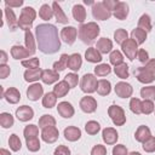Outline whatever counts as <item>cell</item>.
<instances>
[{"mask_svg":"<svg viewBox=\"0 0 155 155\" xmlns=\"http://www.w3.org/2000/svg\"><path fill=\"white\" fill-rule=\"evenodd\" d=\"M35 39L38 48L46 54L56 53L61 48V40L58 38V29L53 24L42 23L35 28Z\"/></svg>","mask_w":155,"mask_h":155,"instance_id":"6da1fadb","label":"cell"},{"mask_svg":"<svg viewBox=\"0 0 155 155\" xmlns=\"http://www.w3.org/2000/svg\"><path fill=\"white\" fill-rule=\"evenodd\" d=\"M99 25L94 22H88L86 24H81L79 28V38L80 40L86 44V45H91L94 39L99 35Z\"/></svg>","mask_w":155,"mask_h":155,"instance_id":"7a4b0ae2","label":"cell"},{"mask_svg":"<svg viewBox=\"0 0 155 155\" xmlns=\"http://www.w3.org/2000/svg\"><path fill=\"white\" fill-rule=\"evenodd\" d=\"M35 17H36V12H35V10L33 7H29V6L24 7L21 11L19 18H18V27L21 29H23L24 31L30 30Z\"/></svg>","mask_w":155,"mask_h":155,"instance_id":"3957f363","label":"cell"},{"mask_svg":"<svg viewBox=\"0 0 155 155\" xmlns=\"http://www.w3.org/2000/svg\"><path fill=\"white\" fill-rule=\"evenodd\" d=\"M108 114H109L111 121L114 122V125H116V126H122L126 122L125 111L119 105H115V104L114 105H110L109 109H108Z\"/></svg>","mask_w":155,"mask_h":155,"instance_id":"277c9868","label":"cell"},{"mask_svg":"<svg viewBox=\"0 0 155 155\" xmlns=\"http://www.w3.org/2000/svg\"><path fill=\"white\" fill-rule=\"evenodd\" d=\"M97 85L98 81L93 74H85L80 82V87L85 93H93L97 91Z\"/></svg>","mask_w":155,"mask_h":155,"instance_id":"5b68a950","label":"cell"},{"mask_svg":"<svg viewBox=\"0 0 155 155\" xmlns=\"http://www.w3.org/2000/svg\"><path fill=\"white\" fill-rule=\"evenodd\" d=\"M92 15L96 19H99V21H105V19H109L111 17V11H109L103 1L101 2H94L92 5Z\"/></svg>","mask_w":155,"mask_h":155,"instance_id":"8992f818","label":"cell"},{"mask_svg":"<svg viewBox=\"0 0 155 155\" xmlns=\"http://www.w3.org/2000/svg\"><path fill=\"white\" fill-rule=\"evenodd\" d=\"M121 48L124 51V53L126 54V57L130 61H133L138 53V45L136 44V41H133L132 39H127L122 45Z\"/></svg>","mask_w":155,"mask_h":155,"instance_id":"52a82bcc","label":"cell"},{"mask_svg":"<svg viewBox=\"0 0 155 155\" xmlns=\"http://www.w3.org/2000/svg\"><path fill=\"white\" fill-rule=\"evenodd\" d=\"M134 75L137 78V80L142 84H150L155 80V74L149 71L148 69H145L144 67H140V68H137L134 70Z\"/></svg>","mask_w":155,"mask_h":155,"instance_id":"ba28073f","label":"cell"},{"mask_svg":"<svg viewBox=\"0 0 155 155\" xmlns=\"http://www.w3.org/2000/svg\"><path fill=\"white\" fill-rule=\"evenodd\" d=\"M78 33H79V31L76 30V28H74V27H71V25L65 27V28H63V29L61 30V39H62L65 44L71 45V44H74V41L76 40Z\"/></svg>","mask_w":155,"mask_h":155,"instance_id":"9c48e42d","label":"cell"},{"mask_svg":"<svg viewBox=\"0 0 155 155\" xmlns=\"http://www.w3.org/2000/svg\"><path fill=\"white\" fill-rule=\"evenodd\" d=\"M132 92H133V88L127 82L120 81L115 85V93L120 98H128V97L132 96Z\"/></svg>","mask_w":155,"mask_h":155,"instance_id":"30bf717a","label":"cell"},{"mask_svg":"<svg viewBox=\"0 0 155 155\" xmlns=\"http://www.w3.org/2000/svg\"><path fill=\"white\" fill-rule=\"evenodd\" d=\"M80 108H81L82 111H85L87 114L94 113L96 109H97V101L93 97H90V96L82 97L81 101H80Z\"/></svg>","mask_w":155,"mask_h":155,"instance_id":"8fae6325","label":"cell"},{"mask_svg":"<svg viewBox=\"0 0 155 155\" xmlns=\"http://www.w3.org/2000/svg\"><path fill=\"white\" fill-rule=\"evenodd\" d=\"M58 136H59V132L56 128V126L44 128L42 132H41V138L46 143H54L58 139Z\"/></svg>","mask_w":155,"mask_h":155,"instance_id":"7c38bea8","label":"cell"},{"mask_svg":"<svg viewBox=\"0 0 155 155\" xmlns=\"http://www.w3.org/2000/svg\"><path fill=\"white\" fill-rule=\"evenodd\" d=\"M44 93V87L40 84H33L27 90V97L30 101H38Z\"/></svg>","mask_w":155,"mask_h":155,"instance_id":"4fadbf2b","label":"cell"},{"mask_svg":"<svg viewBox=\"0 0 155 155\" xmlns=\"http://www.w3.org/2000/svg\"><path fill=\"white\" fill-rule=\"evenodd\" d=\"M16 116L19 121H29L34 116V110L28 105H22L16 110Z\"/></svg>","mask_w":155,"mask_h":155,"instance_id":"5bb4252c","label":"cell"},{"mask_svg":"<svg viewBox=\"0 0 155 155\" xmlns=\"http://www.w3.org/2000/svg\"><path fill=\"white\" fill-rule=\"evenodd\" d=\"M102 137H103V140H104L107 144L111 145V144H115V143H116V140H117V138H119V134H117V132H116L115 128H113V127H107V128L103 130Z\"/></svg>","mask_w":155,"mask_h":155,"instance_id":"9a60e30c","label":"cell"},{"mask_svg":"<svg viewBox=\"0 0 155 155\" xmlns=\"http://www.w3.org/2000/svg\"><path fill=\"white\" fill-rule=\"evenodd\" d=\"M57 111L62 117H65V119L71 117L74 115V113H75L73 105L69 102H61L58 104V107H57Z\"/></svg>","mask_w":155,"mask_h":155,"instance_id":"2e32d148","label":"cell"},{"mask_svg":"<svg viewBox=\"0 0 155 155\" xmlns=\"http://www.w3.org/2000/svg\"><path fill=\"white\" fill-rule=\"evenodd\" d=\"M11 56L15 59H22V58H27L31 56V53L27 47H23L21 45H15L11 47Z\"/></svg>","mask_w":155,"mask_h":155,"instance_id":"e0dca14e","label":"cell"},{"mask_svg":"<svg viewBox=\"0 0 155 155\" xmlns=\"http://www.w3.org/2000/svg\"><path fill=\"white\" fill-rule=\"evenodd\" d=\"M113 12H114V17L116 19H120V21L126 19V17L128 15V5L124 1H119V4L116 5V7L114 8Z\"/></svg>","mask_w":155,"mask_h":155,"instance_id":"ac0fdd59","label":"cell"},{"mask_svg":"<svg viewBox=\"0 0 155 155\" xmlns=\"http://www.w3.org/2000/svg\"><path fill=\"white\" fill-rule=\"evenodd\" d=\"M151 137V132H150V128L148 126H139L134 133V138L137 142H140V143H144L147 139H149Z\"/></svg>","mask_w":155,"mask_h":155,"instance_id":"d6986e66","label":"cell"},{"mask_svg":"<svg viewBox=\"0 0 155 155\" xmlns=\"http://www.w3.org/2000/svg\"><path fill=\"white\" fill-rule=\"evenodd\" d=\"M52 10H53V15H54V17H56V21H57L58 23L67 24V23L69 22L68 17L65 16V13L63 12L62 7L59 6V4H58L57 1H53V4H52Z\"/></svg>","mask_w":155,"mask_h":155,"instance_id":"ffe728a7","label":"cell"},{"mask_svg":"<svg viewBox=\"0 0 155 155\" xmlns=\"http://www.w3.org/2000/svg\"><path fill=\"white\" fill-rule=\"evenodd\" d=\"M5 17H6V21H7L10 30H16L17 27H18V19L16 18V15H15L13 10L11 7H8V6L5 7Z\"/></svg>","mask_w":155,"mask_h":155,"instance_id":"44dd1931","label":"cell"},{"mask_svg":"<svg viewBox=\"0 0 155 155\" xmlns=\"http://www.w3.org/2000/svg\"><path fill=\"white\" fill-rule=\"evenodd\" d=\"M4 98H5L8 103H11V104H16V103H18L19 99H21V93H19V91H18L17 88L10 87V88H7V90L5 91Z\"/></svg>","mask_w":155,"mask_h":155,"instance_id":"7402d4cb","label":"cell"},{"mask_svg":"<svg viewBox=\"0 0 155 155\" xmlns=\"http://www.w3.org/2000/svg\"><path fill=\"white\" fill-rule=\"evenodd\" d=\"M64 137L69 142H75L78 139H80L81 131H80V128H78L75 126H69V127H67L64 130Z\"/></svg>","mask_w":155,"mask_h":155,"instance_id":"603a6c76","label":"cell"},{"mask_svg":"<svg viewBox=\"0 0 155 155\" xmlns=\"http://www.w3.org/2000/svg\"><path fill=\"white\" fill-rule=\"evenodd\" d=\"M85 58H86V61L90 62V63H99V62L103 59L101 52H99L98 50L93 48V47H90V48L86 50V52H85Z\"/></svg>","mask_w":155,"mask_h":155,"instance_id":"cb8c5ba5","label":"cell"},{"mask_svg":"<svg viewBox=\"0 0 155 155\" xmlns=\"http://www.w3.org/2000/svg\"><path fill=\"white\" fill-rule=\"evenodd\" d=\"M58 73L54 71V70H50V69H46V70H42V75H41V80L44 84H47V85H51L56 81H58Z\"/></svg>","mask_w":155,"mask_h":155,"instance_id":"d4e9b609","label":"cell"},{"mask_svg":"<svg viewBox=\"0 0 155 155\" xmlns=\"http://www.w3.org/2000/svg\"><path fill=\"white\" fill-rule=\"evenodd\" d=\"M69 90H70V86L68 85V82H67L65 80H62V81H59L57 85H54V87H53V93H54L58 98H61V97H64V96L69 92Z\"/></svg>","mask_w":155,"mask_h":155,"instance_id":"484cf974","label":"cell"},{"mask_svg":"<svg viewBox=\"0 0 155 155\" xmlns=\"http://www.w3.org/2000/svg\"><path fill=\"white\" fill-rule=\"evenodd\" d=\"M81 64H82V59H81V56L79 53H73L69 56V59H68V68L69 69L78 71L81 68Z\"/></svg>","mask_w":155,"mask_h":155,"instance_id":"4316f807","label":"cell"},{"mask_svg":"<svg viewBox=\"0 0 155 155\" xmlns=\"http://www.w3.org/2000/svg\"><path fill=\"white\" fill-rule=\"evenodd\" d=\"M41 75H42V70L40 68L28 69L24 71V80L28 82H34V81H38L39 79H41Z\"/></svg>","mask_w":155,"mask_h":155,"instance_id":"83f0119b","label":"cell"},{"mask_svg":"<svg viewBox=\"0 0 155 155\" xmlns=\"http://www.w3.org/2000/svg\"><path fill=\"white\" fill-rule=\"evenodd\" d=\"M73 17L76 22H80L82 23L85 19H86V10L84 8L82 5H74L73 7Z\"/></svg>","mask_w":155,"mask_h":155,"instance_id":"f1b7e54d","label":"cell"},{"mask_svg":"<svg viewBox=\"0 0 155 155\" xmlns=\"http://www.w3.org/2000/svg\"><path fill=\"white\" fill-rule=\"evenodd\" d=\"M131 39L133 41H136L137 45H142L145 41V39H147V31H144L140 28H136L131 33Z\"/></svg>","mask_w":155,"mask_h":155,"instance_id":"f546056e","label":"cell"},{"mask_svg":"<svg viewBox=\"0 0 155 155\" xmlns=\"http://www.w3.org/2000/svg\"><path fill=\"white\" fill-rule=\"evenodd\" d=\"M113 48V42L107 39V38H102L97 41V50L101 52V53H108L110 52Z\"/></svg>","mask_w":155,"mask_h":155,"instance_id":"4dcf8cb0","label":"cell"},{"mask_svg":"<svg viewBox=\"0 0 155 155\" xmlns=\"http://www.w3.org/2000/svg\"><path fill=\"white\" fill-rule=\"evenodd\" d=\"M110 91H111V85H110V82L108 80L102 79V80L98 81V85H97V93L98 94L107 96V94L110 93Z\"/></svg>","mask_w":155,"mask_h":155,"instance_id":"1f68e13d","label":"cell"},{"mask_svg":"<svg viewBox=\"0 0 155 155\" xmlns=\"http://www.w3.org/2000/svg\"><path fill=\"white\" fill-rule=\"evenodd\" d=\"M56 126V120L52 115H42L40 119H39V127L41 130L44 128H47V127H53Z\"/></svg>","mask_w":155,"mask_h":155,"instance_id":"d6a6232c","label":"cell"},{"mask_svg":"<svg viewBox=\"0 0 155 155\" xmlns=\"http://www.w3.org/2000/svg\"><path fill=\"white\" fill-rule=\"evenodd\" d=\"M24 40H25V47L30 51L31 54H34L35 51H36V45H35V40H34V36H33V34H31L30 30H27L25 31Z\"/></svg>","mask_w":155,"mask_h":155,"instance_id":"836d02e7","label":"cell"},{"mask_svg":"<svg viewBox=\"0 0 155 155\" xmlns=\"http://www.w3.org/2000/svg\"><path fill=\"white\" fill-rule=\"evenodd\" d=\"M56 102H57V96L53 93V92H47L44 97H42V105L44 108H53L56 105Z\"/></svg>","mask_w":155,"mask_h":155,"instance_id":"e575fe53","label":"cell"},{"mask_svg":"<svg viewBox=\"0 0 155 155\" xmlns=\"http://www.w3.org/2000/svg\"><path fill=\"white\" fill-rule=\"evenodd\" d=\"M68 59H69V56L67 53H63L59 58L58 62H54L53 63V70L59 73V71H63L67 67H68Z\"/></svg>","mask_w":155,"mask_h":155,"instance_id":"d590c367","label":"cell"},{"mask_svg":"<svg viewBox=\"0 0 155 155\" xmlns=\"http://www.w3.org/2000/svg\"><path fill=\"white\" fill-rule=\"evenodd\" d=\"M138 28L143 29L144 31H150L151 30V19L149 15H142L140 18L138 19Z\"/></svg>","mask_w":155,"mask_h":155,"instance_id":"8d00e7d4","label":"cell"},{"mask_svg":"<svg viewBox=\"0 0 155 155\" xmlns=\"http://www.w3.org/2000/svg\"><path fill=\"white\" fill-rule=\"evenodd\" d=\"M39 16L41 17V19L44 21H50L54 15H53V10L47 5V4H44L40 10H39Z\"/></svg>","mask_w":155,"mask_h":155,"instance_id":"74e56055","label":"cell"},{"mask_svg":"<svg viewBox=\"0 0 155 155\" xmlns=\"http://www.w3.org/2000/svg\"><path fill=\"white\" fill-rule=\"evenodd\" d=\"M114 73L120 78V79H127L130 73H128V65L126 63H121L116 67H114Z\"/></svg>","mask_w":155,"mask_h":155,"instance_id":"f35d334b","label":"cell"},{"mask_svg":"<svg viewBox=\"0 0 155 155\" xmlns=\"http://www.w3.org/2000/svg\"><path fill=\"white\" fill-rule=\"evenodd\" d=\"M13 116L10 113H1L0 114V125L4 128H10L13 126Z\"/></svg>","mask_w":155,"mask_h":155,"instance_id":"ab89813d","label":"cell"},{"mask_svg":"<svg viewBox=\"0 0 155 155\" xmlns=\"http://www.w3.org/2000/svg\"><path fill=\"white\" fill-rule=\"evenodd\" d=\"M127 39H128V34H127V31L125 29L120 28V29H116L115 30V33H114V40H115L116 44L122 45Z\"/></svg>","mask_w":155,"mask_h":155,"instance_id":"60d3db41","label":"cell"},{"mask_svg":"<svg viewBox=\"0 0 155 155\" xmlns=\"http://www.w3.org/2000/svg\"><path fill=\"white\" fill-rule=\"evenodd\" d=\"M85 130H86V132H87L88 134L93 136V134H97V133L99 132V130H101V125H99L97 121L91 120V121H87V122H86V125H85Z\"/></svg>","mask_w":155,"mask_h":155,"instance_id":"b9f144b4","label":"cell"},{"mask_svg":"<svg viewBox=\"0 0 155 155\" xmlns=\"http://www.w3.org/2000/svg\"><path fill=\"white\" fill-rule=\"evenodd\" d=\"M109 61L114 67H116V65L124 63V56H122V53L120 51L115 50V51H111V53L109 56Z\"/></svg>","mask_w":155,"mask_h":155,"instance_id":"7bdbcfd3","label":"cell"},{"mask_svg":"<svg viewBox=\"0 0 155 155\" xmlns=\"http://www.w3.org/2000/svg\"><path fill=\"white\" fill-rule=\"evenodd\" d=\"M140 96H142L144 99L155 101V86L143 87V88L140 90Z\"/></svg>","mask_w":155,"mask_h":155,"instance_id":"ee69618b","label":"cell"},{"mask_svg":"<svg viewBox=\"0 0 155 155\" xmlns=\"http://www.w3.org/2000/svg\"><path fill=\"white\" fill-rule=\"evenodd\" d=\"M23 133H24L25 139L34 138V137H38V134H39V128H38V126H35V125H28V126H25Z\"/></svg>","mask_w":155,"mask_h":155,"instance_id":"f6af8a7d","label":"cell"},{"mask_svg":"<svg viewBox=\"0 0 155 155\" xmlns=\"http://www.w3.org/2000/svg\"><path fill=\"white\" fill-rule=\"evenodd\" d=\"M110 71H111V68H110V65L107 64V63H102V64H99V65H97V67L94 68V74H96L97 76H105V75H108Z\"/></svg>","mask_w":155,"mask_h":155,"instance_id":"bcb514c9","label":"cell"},{"mask_svg":"<svg viewBox=\"0 0 155 155\" xmlns=\"http://www.w3.org/2000/svg\"><path fill=\"white\" fill-rule=\"evenodd\" d=\"M8 145H10V148H11L13 151H18V150L21 149L22 144H21V139L18 138L17 134L13 133V134L10 136V138H8Z\"/></svg>","mask_w":155,"mask_h":155,"instance_id":"7dc6e473","label":"cell"},{"mask_svg":"<svg viewBox=\"0 0 155 155\" xmlns=\"http://www.w3.org/2000/svg\"><path fill=\"white\" fill-rule=\"evenodd\" d=\"M27 140V148L29 151H38L40 149V140L38 137H34V138H29V139H25Z\"/></svg>","mask_w":155,"mask_h":155,"instance_id":"c3c4849f","label":"cell"},{"mask_svg":"<svg viewBox=\"0 0 155 155\" xmlns=\"http://www.w3.org/2000/svg\"><path fill=\"white\" fill-rule=\"evenodd\" d=\"M130 109L134 114H142V102L139 98H132L130 102Z\"/></svg>","mask_w":155,"mask_h":155,"instance_id":"681fc988","label":"cell"},{"mask_svg":"<svg viewBox=\"0 0 155 155\" xmlns=\"http://www.w3.org/2000/svg\"><path fill=\"white\" fill-rule=\"evenodd\" d=\"M22 65L25 68H29V69H38L40 65V61H39V58H35V57L24 59V61H22Z\"/></svg>","mask_w":155,"mask_h":155,"instance_id":"f907efd6","label":"cell"},{"mask_svg":"<svg viewBox=\"0 0 155 155\" xmlns=\"http://www.w3.org/2000/svg\"><path fill=\"white\" fill-rule=\"evenodd\" d=\"M153 111H154V103H153V101L144 99L142 102V113L148 115V114H151Z\"/></svg>","mask_w":155,"mask_h":155,"instance_id":"816d5d0a","label":"cell"},{"mask_svg":"<svg viewBox=\"0 0 155 155\" xmlns=\"http://www.w3.org/2000/svg\"><path fill=\"white\" fill-rule=\"evenodd\" d=\"M143 149L147 153H154L155 151V137H150L143 143Z\"/></svg>","mask_w":155,"mask_h":155,"instance_id":"f5cc1de1","label":"cell"},{"mask_svg":"<svg viewBox=\"0 0 155 155\" xmlns=\"http://www.w3.org/2000/svg\"><path fill=\"white\" fill-rule=\"evenodd\" d=\"M64 80L68 82V85H69V86H70V88H71V87H75V86L78 85L79 78H78V75H76V74L70 73V74H67V75H65Z\"/></svg>","mask_w":155,"mask_h":155,"instance_id":"db71d44e","label":"cell"},{"mask_svg":"<svg viewBox=\"0 0 155 155\" xmlns=\"http://www.w3.org/2000/svg\"><path fill=\"white\" fill-rule=\"evenodd\" d=\"M91 155H107V149L104 145L102 144H97L92 148L91 150Z\"/></svg>","mask_w":155,"mask_h":155,"instance_id":"11a10c76","label":"cell"},{"mask_svg":"<svg viewBox=\"0 0 155 155\" xmlns=\"http://www.w3.org/2000/svg\"><path fill=\"white\" fill-rule=\"evenodd\" d=\"M113 155H127V149L124 144L115 145L113 149Z\"/></svg>","mask_w":155,"mask_h":155,"instance_id":"9f6ffc18","label":"cell"},{"mask_svg":"<svg viewBox=\"0 0 155 155\" xmlns=\"http://www.w3.org/2000/svg\"><path fill=\"white\" fill-rule=\"evenodd\" d=\"M53 155H70V150H69V148L65 147V145H58V147L54 149Z\"/></svg>","mask_w":155,"mask_h":155,"instance_id":"6f0895ef","label":"cell"},{"mask_svg":"<svg viewBox=\"0 0 155 155\" xmlns=\"http://www.w3.org/2000/svg\"><path fill=\"white\" fill-rule=\"evenodd\" d=\"M137 58L139 59V62H142V63H147V62L149 61V54H148V52H147L145 50L140 48V50H138Z\"/></svg>","mask_w":155,"mask_h":155,"instance_id":"680465c9","label":"cell"},{"mask_svg":"<svg viewBox=\"0 0 155 155\" xmlns=\"http://www.w3.org/2000/svg\"><path fill=\"white\" fill-rule=\"evenodd\" d=\"M11 73V69L7 64H0V78L1 79H6Z\"/></svg>","mask_w":155,"mask_h":155,"instance_id":"91938a15","label":"cell"},{"mask_svg":"<svg viewBox=\"0 0 155 155\" xmlns=\"http://www.w3.org/2000/svg\"><path fill=\"white\" fill-rule=\"evenodd\" d=\"M103 4H104V6H105L109 11H114V8H115L116 5L119 4V1H117V0H104Z\"/></svg>","mask_w":155,"mask_h":155,"instance_id":"94428289","label":"cell"},{"mask_svg":"<svg viewBox=\"0 0 155 155\" xmlns=\"http://www.w3.org/2000/svg\"><path fill=\"white\" fill-rule=\"evenodd\" d=\"M5 5L8 6V7H19L23 5V0H6L5 1Z\"/></svg>","mask_w":155,"mask_h":155,"instance_id":"6125c7cd","label":"cell"},{"mask_svg":"<svg viewBox=\"0 0 155 155\" xmlns=\"http://www.w3.org/2000/svg\"><path fill=\"white\" fill-rule=\"evenodd\" d=\"M144 68L155 74V59H149V61L145 63V67H144Z\"/></svg>","mask_w":155,"mask_h":155,"instance_id":"be15d7a7","label":"cell"},{"mask_svg":"<svg viewBox=\"0 0 155 155\" xmlns=\"http://www.w3.org/2000/svg\"><path fill=\"white\" fill-rule=\"evenodd\" d=\"M7 53L4 51V50H1L0 51V64H6V62H7Z\"/></svg>","mask_w":155,"mask_h":155,"instance_id":"e7e4bbea","label":"cell"},{"mask_svg":"<svg viewBox=\"0 0 155 155\" xmlns=\"http://www.w3.org/2000/svg\"><path fill=\"white\" fill-rule=\"evenodd\" d=\"M0 155H11V154H10L8 150H6V149L2 148V149H0Z\"/></svg>","mask_w":155,"mask_h":155,"instance_id":"03108f58","label":"cell"},{"mask_svg":"<svg viewBox=\"0 0 155 155\" xmlns=\"http://www.w3.org/2000/svg\"><path fill=\"white\" fill-rule=\"evenodd\" d=\"M127 155H140L138 151H132V153H130V154H127Z\"/></svg>","mask_w":155,"mask_h":155,"instance_id":"003e7915","label":"cell"}]
</instances>
